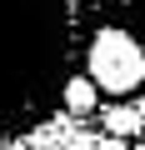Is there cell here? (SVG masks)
Wrapping results in <instances>:
<instances>
[{
    "label": "cell",
    "mask_w": 145,
    "mask_h": 150,
    "mask_svg": "<svg viewBox=\"0 0 145 150\" xmlns=\"http://www.w3.org/2000/svg\"><path fill=\"white\" fill-rule=\"evenodd\" d=\"M80 0H0V140L35 130L75 75Z\"/></svg>",
    "instance_id": "1"
},
{
    "label": "cell",
    "mask_w": 145,
    "mask_h": 150,
    "mask_svg": "<svg viewBox=\"0 0 145 150\" xmlns=\"http://www.w3.org/2000/svg\"><path fill=\"white\" fill-rule=\"evenodd\" d=\"M85 75L115 100L145 85V40L130 25H100L85 45Z\"/></svg>",
    "instance_id": "2"
},
{
    "label": "cell",
    "mask_w": 145,
    "mask_h": 150,
    "mask_svg": "<svg viewBox=\"0 0 145 150\" xmlns=\"http://www.w3.org/2000/svg\"><path fill=\"white\" fill-rule=\"evenodd\" d=\"M100 95H105V90L90 80V75H80V70H75V75L65 80V90H60V105H65L70 115H90V110L100 105Z\"/></svg>",
    "instance_id": "3"
},
{
    "label": "cell",
    "mask_w": 145,
    "mask_h": 150,
    "mask_svg": "<svg viewBox=\"0 0 145 150\" xmlns=\"http://www.w3.org/2000/svg\"><path fill=\"white\" fill-rule=\"evenodd\" d=\"M100 125H105V135H135V130H145V115L135 110V105H115V110H100Z\"/></svg>",
    "instance_id": "4"
},
{
    "label": "cell",
    "mask_w": 145,
    "mask_h": 150,
    "mask_svg": "<svg viewBox=\"0 0 145 150\" xmlns=\"http://www.w3.org/2000/svg\"><path fill=\"white\" fill-rule=\"evenodd\" d=\"M115 5V15H120V25H130L140 40H145V0H110Z\"/></svg>",
    "instance_id": "5"
},
{
    "label": "cell",
    "mask_w": 145,
    "mask_h": 150,
    "mask_svg": "<svg viewBox=\"0 0 145 150\" xmlns=\"http://www.w3.org/2000/svg\"><path fill=\"white\" fill-rule=\"evenodd\" d=\"M85 150H130V140H125V135H100V140H90Z\"/></svg>",
    "instance_id": "6"
},
{
    "label": "cell",
    "mask_w": 145,
    "mask_h": 150,
    "mask_svg": "<svg viewBox=\"0 0 145 150\" xmlns=\"http://www.w3.org/2000/svg\"><path fill=\"white\" fill-rule=\"evenodd\" d=\"M130 150H145V145H130Z\"/></svg>",
    "instance_id": "7"
}]
</instances>
